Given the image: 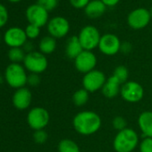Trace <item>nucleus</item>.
Listing matches in <instances>:
<instances>
[{
    "label": "nucleus",
    "mask_w": 152,
    "mask_h": 152,
    "mask_svg": "<svg viewBox=\"0 0 152 152\" xmlns=\"http://www.w3.org/2000/svg\"><path fill=\"white\" fill-rule=\"evenodd\" d=\"M7 1H9L10 3H19L22 0H7Z\"/></svg>",
    "instance_id": "35"
},
{
    "label": "nucleus",
    "mask_w": 152,
    "mask_h": 152,
    "mask_svg": "<svg viewBox=\"0 0 152 152\" xmlns=\"http://www.w3.org/2000/svg\"><path fill=\"white\" fill-rule=\"evenodd\" d=\"M64 51L66 56L73 60L83 51V46L79 40L78 36H72L67 39Z\"/></svg>",
    "instance_id": "19"
},
{
    "label": "nucleus",
    "mask_w": 152,
    "mask_h": 152,
    "mask_svg": "<svg viewBox=\"0 0 152 152\" xmlns=\"http://www.w3.org/2000/svg\"><path fill=\"white\" fill-rule=\"evenodd\" d=\"M89 100V92L85 89H79L72 95V102L75 106L83 107L87 104Z\"/></svg>",
    "instance_id": "22"
},
{
    "label": "nucleus",
    "mask_w": 152,
    "mask_h": 152,
    "mask_svg": "<svg viewBox=\"0 0 152 152\" xmlns=\"http://www.w3.org/2000/svg\"><path fill=\"white\" fill-rule=\"evenodd\" d=\"M122 84L119 83V81L111 75L109 78L107 79L103 88L101 89L102 94L107 98V99H114L118 94H120Z\"/></svg>",
    "instance_id": "17"
},
{
    "label": "nucleus",
    "mask_w": 152,
    "mask_h": 152,
    "mask_svg": "<svg viewBox=\"0 0 152 152\" xmlns=\"http://www.w3.org/2000/svg\"><path fill=\"white\" fill-rule=\"evenodd\" d=\"M140 152H152V138L145 137L139 144Z\"/></svg>",
    "instance_id": "30"
},
{
    "label": "nucleus",
    "mask_w": 152,
    "mask_h": 152,
    "mask_svg": "<svg viewBox=\"0 0 152 152\" xmlns=\"http://www.w3.org/2000/svg\"><path fill=\"white\" fill-rule=\"evenodd\" d=\"M107 79L106 74L102 71L95 69L84 74L83 78V87L89 93L96 92L103 88Z\"/></svg>",
    "instance_id": "8"
},
{
    "label": "nucleus",
    "mask_w": 152,
    "mask_h": 152,
    "mask_svg": "<svg viewBox=\"0 0 152 152\" xmlns=\"http://www.w3.org/2000/svg\"><path fill=\"white\" fill-rule=\"evenodd\" d=\"M0 41H1V35H0Z\"/></svg>",
    "instance_id": "37"
},
{
    "label": "nucleus",
    "mask_w": 152,
    "mask_h": 152,
    "mask_svg": "<svg viewBox=\"0 0 152 152\" xmlns=\"http://www.w3.org/2000/svg\"><path fill=\"white\" fill-rule=\"evenodd\" d=\"M112 75L119 81V83L122 85L129 81L128 80L129 79V70L124 65H118V66H116L115 68Z\"/></svg>",
    "instance_id": "24"
},
{
    "label": "nucleus",
    "mask_w": 152,
    "mask_h": 152,
    "mask_svg": "<svg viewBox=\"0 0 152 152\" xmlns=\"http://www.w3.org/2000/svg\"><path fill=\"white\" fill-rule=\"evenodd\" d=\"M139 144V136L132 128H125L117 132L113 140L115 152H132Z\"/></svg>",
    "instance_id": "2"
},
{
    "label": "nucleus",
    "mask_w": 152,
    "mask_h": 152,
    "mask_svg": "<svg viewBox=\"0 0 152 152\" xmlns=\"http://www.w3.org/2000/svg\"><path fill=\"white\" fill-rule=\"evenodd\" d=\"M48 133L44 130H38L33 133V140L37 144H44L48 140Z\"/></svg>",
    "instance_id": "28"
},
{
    "label": "nucleus",
    "mask_w": 152,
    "mask_h": 152,
    "mask_svg": "<svg viewBox=\"0 0 152 152\" xmlns=\"http://www.w3.org/2000/svg\"><path fill=\"white\" fill-rule=\"evenodd\" d=\"M9 13L5 5L0 3V29L3 28L8 22Z\"/></svg>",
    "instance_id": "29"
},
{
    "label": "nucleus",
    "mask_w": 152,
    "mask_h": 152,
    "mask_svg": "<svg viewBox=\"0 0 152 152\" xmlns=\"http://www.w3.org/2000/svg\"><path fill=\"white\" fill-rule=\"evenodd\" d=\"M40 83V77L39 76V74L37 73H31L30 75H28V81H27V84L32 86V87H36Z\"/></svg>",
    "instance_id": "32"
},
{
    "label": "nucleus",
    "mask_w": 152,
    "mask_h": 152,
    "mask_svg": "<svg viewBox=\"0 0 152 152\" xmlns=\"http://www.w3.org/2000/svg\"><path fill=\"white\" fill-rule=\"evenodd\" d=\"M50 115L48 111L41 107H35L31 108L27 115V123L29 126L34 130H44L48 124Z\"/></svg>",
    "instance_id": "7"
},
{
    "label": "nucleus",
    "mask_w": 152,
    "mask_h": 152,
    "mask_svg": "<svg viewBox=\"0 0 152 152\" xmlns=\"http://www.w3.org/2000/svg\"><path fill=\"white\" fill-rule=\"evenodd\" d=\"M24 68L31 72V73H42L44 72L48 65V59L44 54L39 51H32L27 53L23 60Z\"/></svg>",
    "instance_id": "5"
},
{
    "label": "nucleus",
    "mask_w": 152,
    "mask_h": 152,
    "mask_svg": "<svg viewBox=\"0 0 152 152\" xmlns=\"http://www.w3.org/2000/svg\"><path fill=\"white\" fill-rule=\"evenodd\" d=\"M58 152H81L80 147L74 140L64 139L58 143Z\"/></svg>",
    "instance_id": "21"
},
{
    "label": "nucleus",
    "mask_w": 152,
    "mask_h": 152,
    "mask_svg": "<svg viewBox=\"0 0 152 152\" xmlns=\"http://www.w3.org/2000/svg\"><path fill=\"white\" fill-rule=\"evenodd\" d=\"M37 4L48 12H51L56 8L58 0H37Z\"/></svg>",
    "instance_id": "26"
},
{
    "label": "nucleus",
    "mask_w": 152,
    "mask_h": 152,
    "mask_svg": "<svg viewBox=\"0 0 152 152\" xmlns=\"http://www.w3.org/2000/svg\"><path fill=\"white\" fill-rule=\"evenodd\" d=\"M101 1L107 6V7H114L118 5L121 0H101Z\"/></svg>",
    "instance_id": "34"
},
{
    "label": "nucleus",
    "mask_w": 152,
    "mask_h": 152,
    "mask_svg": "<svg viewBox=\"0 0 152 152\" xmlns=\"http://www.w3.org/2000/svg\"><path fill=\"white\" fill-rule=\"evenodd\" d=\"M131 50H132V44L131 43H129V42H123L122 43L120 51L127 54V53H130Z\"/></svg>",
    "instance_id": "33"
},
{
    "label": "nucleus",
    "mask_w": 152,
    "mask_h": 152,
    "mask_svg": "<svg viewBox=\"0 0 152 152\" xmlns=\"http://www.w3.org/2000/svg\"><path fill=\"white\" fill-rule=\"evenodd\" d=\"M149 13H150L151 17H152V7H150V9H149Z\"/></svg>",
    "instance_id": "36"
},
{
    "label": "nucleus",
    "mask_w": 152,
    "mask_h": 152,
    "mask_svg": "<svg viewBox=\"0 0 152 152\" xmlns=\"http://www.w3.org/2000/svg\"><path fill=\"white\" fill-rule=\"evenodd\" d=\"M56 48V39L51 36H45L43 37L39 43V52L46 55L52 54Z\"/></svg>",
    "instance_id": "20"
},
{
    "label": "nucleus",
    "mask_w": 152,
    "mask_h": 152,
    "mask_svg": "<svg viewBox=\"0 0 152 152\" xmlns=\"http://www.w3.org/2000/svg\"><path fill=\"white\" fill-rule=\"evenodd\" d=\"M91 0H69L71 7L75 9H84Z\"/></svg>",
    "instance_id": "31"
},
{
    "label": "nucleus",
    "mask_w": 152,
    "mask_h": 152,
    "mask_svg": "<svg viewBox=\"0 0 152 152\" xmlns=\"http://www.w3.org/2000/svg\"><path fill=\"white\" fill-rule=\"evenodd\" d=\"M25 51L22 48H12L8 51V58L14 64H20L25 58Z\"/></svg>",
    "instance_id": "23"
},
{
    "label": "nucleus",
    "mask_w": 152,
    "mask_h": 152,
    "mask_svg": "<svg viewBox=\"0 0 152 152\" xmlns=\"http://www.w3.org/2000/svg\"><path fill=\"white\" fill-rule=\"evenodd\" d=\"M101 125V117L94 111H81L76 114L72 119L74 130L81 135H92L99 131Z\"/></svg>",
    "instance_id": "1"
},
{
    "label": "nucleus",
    "mask_w": 152,
    "mask_h": 152,
    "mask_svg": "<svg viewBox=\"0 0 152 152\" xmlns=\"http://www.w3.org/2000/svg\"><path fill=\"white\" fill-rule=\"evenodd\" d=\"M32 99V94L31 91L26 88H20L16 90L15 94L13 95V105L14 107L18 110H25L27 109L31 103Z\"/></svg>",
    "instance_id": "15"
},
{
    "label": "nucleus",
    "mask_w": 152,
    "mask_h": 152,
    "mask_svg": "<svg viewBox=\"0 0 152 152\" xmlns=\"http://www.w3.org/2000/svg\"><path fill=\"white\" fill-rule=\"evenodd\" d=\"M112 126L115 130H116L117 132H120L125 128H127V122L125 120V118H124L123 116H115L113 121H112Z\"/></svg>",
    "instance_id": "27"
},
{
    "label": "nucleus",
    "mask_w": 152,
    "mask_h": 152,
    "mask_svg": "<svg viewBox=\"0 0 152 152\" xmlns=\"http://www.w3.org/2000/svg\"><path fill=\"white\" fill-rule=\"evenodd\" d=\"M25 31L20 27H11L4 34V41L10 48H23L27 42Z\"/></svg>",
    "instance_id": "14"
},
{
    "label": "nucleus",
    "mask_w": 152,
    "mask_h": 152,
    "mask_svg": "<svg viewBox=\"0 0 152 152\" xmlns=\"http://www.w3.org/2000/svg\"><path fill=\"white\" fill-rule=\"evenodd\" d=\"M47 29L49 36L56 39H62L65 37L70 31V23L64 16H54L49 19Z\"/></svg>",
    "instance_id": "11"
},
{
    "label": "nucleus",
    "mask_w": 152,
    "mask_h": 152,
    "mask_svg": "<svg viewBox=\"0 0 152 152\" xmlns=\"http://www.w3.org/2000/svg\"><path fill=\"white\" fill-rule=\"evenodd\" d=\"M121 40L120 39L113 33H106L101 36L99 49L105 56H115L121 49Z\"/></svg>",
    "instance_id": "12"
},
{
    "label": "nucleus",
    "mask_w": 152,
    "mask_h": 152,
    "mask_svg": "<svg viewBox=\"0 0 152 152\" xmlns=\"http://www.w3.org/2000/svg\"><path fill=\"white\" fill-rule=\"evenodd\" d=\"M120 94L126 102L138 103L144 97V89L139 83L128 81L122 85Z\"/></svg>",
    "instance_id": "9"
},
{
    "label": "nucleus",
    "mask_w": 152,
    "mask_h": 152,
    "mask_svg": "<svg viewBox=\"0 0 152 152\" xmlns=\"http://www.w3.org/2000/svg\"><path fill=\"white\" fill-rule=\"evenodd\" d=\"M107 8V6L101 0H91L83 10L87 17L91 19H98L106 13Z\"/></svg>",
    "instance_id": "16"
},
{
    "label": "nucleus",
    "mask_w": 152,
    "mask_h": 152,
    "mask_svg": "<svg viewBox=\"0 0 152 152\" xmlns=\"http://www.w3.org/2000/svg\"><path fill=\"white\" fill-rule=\"evenodd\" d=\"M138 125L144 138H152V111L140 113L138 117Z\"/></svg>",
    "instance_id": "18"
},
{
    "label": "nucleus",
    "mask_w": 152,
    "mask_h": 152,
    "mask_svg": "<svg viewBox=\"0 0 152 152\" xmlns=\"http://www.w3.org/2000/svg\"><path fill=\"white\" fill-rule=\"evenodd\" d=\"M24 31H25L27 38L30 39H35L40 34V28L33 24H28L26 28L24 29Z\"/></svg>",
    "instance_id": "25"
},
{
    "label": "nucleus",
    "mask_w": 152,
    "mask_h": 152,
    "mask_svg": "<svg viewBox=\"0 0 152 152\" xmlns=\"http://www.w3.org/2000/svg\"><path fill=\"white\" fill-rule=\"evenodd\" d=\"M151 18L148 9L138 7L128 14L126 21L128 26L132 30H142L148 25Z\"/></svg>",
    "instance_id": "6"
},
{
    "label": "nucleus",
    "mask_w": 152,
    "mask_h": 152,
    "mask_svg": "<svg viewBox=\"0 0 152 152\" xmlns=\"http://www.w3.org/2000/svg\"><path fill=\"white\" fill-rule=\"evenodd\" d=\"M79 40L83 50L92 51L99 47L101 34L99 31L93 25H86L82 28L78 34Z\"/></svg>",
    "instance_id": "4"
},
{
    "label": "nucleus",
    "mask_w": 152,
    "mask_h": 152,
    "mask_svg": "<svg viewBox=\"0 0 152 152\" xmlns=\"http://www.w3.org/2000/svg\"><path fill=\"white\" fill-rule=\"evenodd\" d=\"M97 62V56L92 51L83 50L74 59V66L78 72L86 74L95 70Z\"/></svg>",
    "instance_id": "13"
},
{
    "label": "nucleus",
    "mask_w": 152,
    "mask_h": 152,
    "mask_svg": "<svg viewBox=\"0 0 152 152\" xmlns=\"http://www.w3.org/2000/svg\"><path fill=\"white\" fill-rule=\"evenodd\" d=\"M25 17L29 24H33L39 28L48 24L49 21L48 12L37 3L29 6L25 11Z\"/></svg>",
    "instance_id": "10"
},
{
    "label": "nucleus",
    "mask_w": 152,
    "mask_h": 152,
    "mask_svg": "<svg viewBox=\"0 0 152 152\" xmlns=\"http://www.w3.org/2000/svg\"><path fill=\"white\" fill-rule=\"evenodd\" d=\"M5 79L7 84L14 89L23 88L27 84L28 75L23 65L11 63L5 71Z\"/></svg>",
    "instance_id": "3"
}]
</instances>
